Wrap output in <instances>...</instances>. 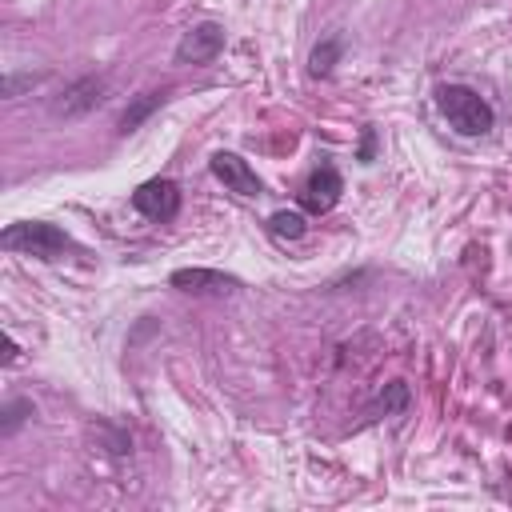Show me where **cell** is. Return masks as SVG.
Listing matches in <instances>:
<instances>
[{"label":"cell","mask_w":512,"mask_h":512,"mask_svg":"<svg viewBox=\"0 0 512 512\" xmlns=\"http://www.w3.org/2000/svg\"><path fill=\"white\" fill-rule=\"evenodd\" d=\"M436 108H440V116H444L460 136H484V132H492V124H496L492 104H488L476 88H468V84H440V88H436Z\"/></svg>","instance_id":"obj_1"},{"label":"cell","mask_w":512,"mask_h":512,"mask_svg":"<svg viewBox=\"0 0 512 512\" xmlns=\"http://www.w3.org/2000/svg\"><path fill=\"white\" fill-rule=\"evenodd\" d=\"M0 244L8 252H24V256H40V260H56L64 248H72V236L48 220H20L8 224L0 232Z\"/></svg>","instance_id":"obj_2"},{"label":"cell","mask_w":512,"mask_h":512,"mask_svg":"<svg viewBox=\"0 0 512 512\" xmlns=\"http://www.w3.org/2000/svg\"><path fill=\"white\" fill-rule=\"evenodd\" d=\"M220 52H224V24L200 20V24H192V28L180 36V44H176V64H208V60H216Z\"/></svg>","instance_id":"obj_3"},{"label":"cell","mask_w":512,"mask_h":512,"mask_svg":"<svg viewBox=\"0 0 512 512\" xmlns=\"http://www.w3.org/2000/svg\"><path fill=\"white\" fill-rule=\"evenodd\" d=\"M208 172H212L228 192H236V196H260V192H264L256 168H252L244 156H236V152H212Z\"/></svg>","instance_id":"obj_4"},{"label":"cell","mask_w":512,"mask_h":512,"mask_svg":"<svg viewBox=\"0 0 512 512\" xmlns=\"http://www.w3.org/2000/svg\"><path fill=\"white\" fill-rule=\"evenodd\" d=\"M132 208H136L140 216L164 224V220H172V216L180 212V188H176L172 180H164V176L144 180V184L132 192Z\"/></svg>","instance_id":"obj_5"},{"label":"cell","mask_w":512,"mask_h":512,"mask_svg":"<svg viewBox=\"0 0 512 512\" xmlns=\"http://www.w3.org/2000/svg\"><path fill=\"white\" fill-rule=\"evenodd\" d=\"M104 92H108V80H104V76H80V80H72V84L60 92V100L52 104V112L64 116V120L84 116V112H92V108L104 104Z\"/></svg>","instance_id":"obj_6"},{"label":"cell","mask_w":512,"mask_h":512,"mask_svg":"<svg viewBox=\"0 0 512 512\" xmlns=\"http://www.w3.org/2000/svg\"><path fill=\"white\" fill-rule=\"evenodd\" d=\"M340 192H344V180H340V172H336V164H316L312 168V176L304 180V192H300V200H304V208L308 212H332L336 208V200H340Z\"/></svg>","instance_id":"obj_7"},{"label":"cell","mask_w":512,"mask_h":512,"mask_svg":"<svg viewBox=\"0 0 512 512\" xmlns=\"http://www.w3.org/2000/svg\"><path fill=\"white\" fill-rule=\"evenodd\" d=\"M168 284L180 288V292H236L240 288L236 276L216 272V268H176L168 276Z\"/></svg>","instance_id":"obj_8"},{"label":"cell","mask_w":512,"mask_h":512,"mask_svg":"<svg viewBox=\"0 0 512 512\" xmlns=\"http://www.w3.org/2000/svg\"><path fill=\"white\" fill-rule=\"evenodd\" d=\"M164 100H168V92H164V88H160V92H144V96H136V100L120 112V124H116V128H120V136L136 132V128H140V124H144V120H148Z\"/></svg>","instance_id":"obj_9"},{"label":"cell","mask_w":512,"mask_h":512,"mask_svg":"<svg viewBox=\"0 0 512 512\" xmlns=\"http://www.w3.org/2000/svg\"><path fill=\"white\" fill-rule=\"evenodd\" d=\"M404 408H408V384H404V380H392V384L372 400L368 416H396V412H404Z\"/></svg>","instance_id":"obj_10"},{"label":"cell","mask_w":512,"mask_h":512,"mask_svg":"<svg viewBox=\"0 0 512 512\" xmlns=\"http://www.w3.org/2000/svg\"><path fill=\"white\" fill-rule=\"evenodd\" d=\"M336 60H340V36H328L324 44L312 48V56H308V72H312V76H328V72L336 68Z\"/></svg>","instance_id":"obj_11"},{"label":"cell","mask_w":512,"mask_h":512,"mask_svg":"<svg viewBox=\"0 0 512 512\" xmlns=\"http://www.w3.org/2000/svg\"><path fill=\"white\" fill-rule=\"evenodd\" d=\"M268 232H272L276 240H300V236L308 232V224H304V216H300V212H272Z\"/></svg>","instance_id":"obj_12"},{"label":"cell","mask_w":512,"mask_h":512,"mask_svg":"<svg viewBox=\"0 0 512 512\" xmlns=\"http://www.w3.org/2000/svg\"><path fill=\"white\" fill-rule=\"evenodd\" d=\"M32 400H24V396H16V400H8L4 404V412H0V436H12L24 420H32Z\"/></svg>","instance_id":"obj_13"},{"label":"cell","mask_w":512,"mask_h":512,"mask_svg":"<svg viewBox=\"0 0 512 512\" xmlns=\"http://www.w3.org/2000/svg\"><path fill=\"white\" fill-rule=\"evenodd\" d=\"M36 84H44V72H8L4 80H0V96H20V92H28V88H36Z\"/></svg>","instance_id":"obj_14"},{"label":"cell","mask_w":512,"mask_h":512,"mask_svg":"<svg viewBox=\"0 0 512 512\" xmlns=\"http://www.w3.org/2000/svg\"><path fill=\"white\" fill-rule=\"evenodd\" d=\"M372 144H376V136H372V128L364 132V148H360V160H372Z\"/></svg>","instance_id":"obj_15"}]
</instances>
